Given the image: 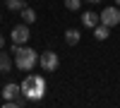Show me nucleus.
Segmentation results:
<instances>
[{
	"instance_id": "1",
	"label": "nucleus",
	"mask_w": 120,
	"mask_h": 108,
	"mask_svg": "<svg viewBox=\"0 0 120 108\" xmlns=\"http://www.w3.org/2000/svg\"><path fill=\"white\" fill-rule=\"evenodd\" d=\"M22 86V96L29 101V103H38L46 96V79L41 74H29L24 77V82L19 84Z\"/></svg>"
},
{
	"instance_id": "2",
	"label": "nucleus",
	"mask_w": 120,
	"mask_h": 108,
	"mask_svg": "<svg viewBox=\"0 0 120 108\" xmlns=\"http://www.w3.org/2000/svg\"><path fill=\"white\" fill-rule=\"evenodd\" d=\"M12 53H15V65H17L22 72L34 70L36 63H38V53L34 51V48H29V46H19V43H15V46H12Z\"/></svg>"
},
{
	"instance_id": "3",
	"label": "nucleus",
	"mask_w": 120,
	"mask_h": 108,
	"mask_svg": "<svg viewBox=\"0 0 120 108\" xmlns=\"http://www.w3.org/2000/svg\"><path fill=\"white\" fill-rule=\"evenodd\" d=\"M38 65H41L43 72H55L58 67H60V58L53 51H46L43 55H38Z\"/></svg>"
},
{
	"instance_id": "4",
	"label": "nucleus",
	"mask_w": 120,
	"mask_h": 108,
	"mask_svg": "<svg viewBox=\"0 0 120 108\" xmlns=\"http://www.w3.org/2000/svg\"><path fill=\"white\" fill-rule=\"evenodd\" d=\"M98 19H101V24H106V26H118L120 24V10L118 7H106L101 15H98Z\"/></svg>"
},
{
	"instance_id": "5",
	"label": "nucleus",
	"mask_w": 120,
	"mask_h": 108,
	"mask_svg": "<svg viewBox=\"0 0 120 108\" xmlns=\"http://www.w3.org/2000/svg\"><path fill=\"white\" fill-rule=\"evenodd\" d=\"M29 36H31V34H29V26H26V24H17V26L12 29V41L19 43V46H24V43L29 41Z\"/></svg>"
},
{
	"instance_id": "6",
	"label": "nucleus",
	"mask_w": 120,
	"mask_h": 108,
	"mask_svg": "<svg viewBox=\"0 0 120 108\" xmlns=\"http://www.w3.org/2000/svg\"><path fill=\"white\" fill-rule=\"evenodd\" d=\"M17 96H22V86L15 84V82L5 84V89H3V99H5V101H12V99H17Z\"/></svg>"
},
{
	"instance_id": "7",
	"label": "nucleus",
	"mask_w": 120,
	"mask_h": 108,
	"mask_svg": "<svg viewBox=\"0 0 120 108\" xmlns=\"http://www.w3.org/2000/svg\"><path fill=\"white\" fill-rule=\"evenodd\" d=\"M98 22H101V19H98V15H96V12H91V10H89V12H82V24H84V26L94 29Z\"/></svg>"
},
{
	"instance_id": "8",
	"label": "nucleus",
	"mask_w": 120,
	"mask_h": 108,
	"mask_svg": "<svg viewBox=\"0 0 120 108\" xmlns=\"http://www.w3.org/2000/svg\"><path fill=\"white\" fill-rule=\"evenodd\" d=\"M108 36H111V26H106V24L98 22V24L94 26V38H98V41H106Z\"/></svg>"
},
{
	"instance_id": "9",
	"label": "nucleus",
	"mask_w": 120,
	"mask_h": 108,
	"mask_svg": "<svg viewBox=\"0 0 120 108\" xmlns=\"http://www.w3.org/2000/svg\"><path fill=\"white\" fill-rule=\"evenodd\" d=\"M79 38H82V34H79L77 29H67V31H65V41H67V46H77Z\"/></svg>"
},
{
	"instance_id": "10",
	"label": "nucleus",
	"mask_w": 120,
	"mask_h": 108,
	"mask_svg": "<svg viewBox=\"0 0 120 108\" xmlns=\"http://www.w3.org/2000/svg\"><path fill=\"white\" fill-rule=\"evenodd\" d=\"M12 70V60H10V55L0 48V72H10Z\"/></svg>"
},
{
	"instance_id": "11",
	"label": "nucleus",
	"mask_w": 120,
	"mask_h": 108,
	"mask_svg": "<svg viewBox=\"0 0 120 108\" xmlns=\"http://www.w3.org/2000/svg\"><path fill=\"white\" fill-rule=\"evenodd\" d=\"M5 7L12 10V12H22L26 5H24V0H5Z\"/></svg>"
},
{
	"instance_id": "12",
	"label": "nucleus",
	"mask_w": 120,
	"mask_h": 108,
	"mask_svg": "<svg viewBox=\"0 0 120 108\" xmlns=\"http://www.w3.org/2000/svg\"><path fill=\"white\" fill-rule=\"evenodd\" d=\"M22 19H24V24H31V22H36V12L31 7H24L22 10Z\"/></svg>"
},
{
	"instance_id": "13",
	"label": "nucleus",
	"mask_w": 120,
	"mask_h": 108,
	"mask_svg": "<svg viewBox=\"0 0 120 108\" xmlns=\"http://www.w3.org/2000/svg\"><path fill=\"white\" fill-rule=\"evenodd\" d=\"M65 7L75 12V10H79V7H82V0H65Z\"/></svg>"
},
{
	"instance_id": "14",
	"label": "nucleus",
	"mask_w": 120,
	"mask_h": 108,
	"mask_svg": "<svg viewBox=\"0 0 120 108\" xmlns=\"http://www.w3.org/2000/svg\"><path fill=\"white\" fill-rule=\"evenodd\" d=\"M3 46H5V36L0 34V48H3Z\"/></svg>"
},
{
	"instance_id": "15",
	"label": "nucleus",
	"mask_w": 120,
	"mask_h": 108,
	"mask_svg": "<svg viewBox=\"0 0 120 108\" xmlns=\"http://www.w3.org/2000/svg\"><path fill=\"white\" fill-rule=\"evenodd\" d=\"M86 3H101V0H86Z\"/></svg>"
},
{
	"instance_id": "16",
	"label": "nucleus",
	"mask_w": 120,
	"mask_h": 108,
	"mask_svg": "<svg viewBox=\"0 0 120 108\" xmlns=\"http://www.w3.org/2000/svg\"><path fill=\"white\" fill-rule=\"evenodd\" d=\"M115 5H120V0H115Z\"/></svg>"
},
{
	"instance_id": "17",
	"label": "nucleus",
	"mask_w": 120,
	"mask_h": 108,
	"mask_svg": "<svg viewBox=\"0 0 120 108\" xmlns=\"http://www.w3.org/2000/svg\"><path fill=\"white\" fill-rule=\"evenodd\" d=\"M0 19H3V15H0Z\"/></svg>"
}]
</instances>
